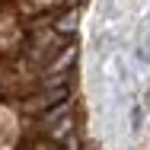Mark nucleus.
I'll return each instance as SVG.
<instances>
[{
	"instance_id": "3",
	"label": "nucleus",
	"mask_w": 150,
	"mask_h": 150,
	"mask_svg": "<svg viewBox=\"0 0 150 150\" xmlns=\"http://www.w3.org/2000/svg\"><path fill=\"white\" fill-rule=\"evenodd\" d=\"M70 134V121H61V125H54V131H51V137H67Z\"/></svg>"
},
{
	"instance_id": "2",
	"label": "nucleus",
	"mask_w": 150,
	"mask_h": 150,
	"mask_svg": "<svg viewBox=\"0 0 150 150\" xmlns=\"http://www.w3.org/2000/svg\"><path fill=\"white\" fill-rule=\"evenodd\" d=\"M58 0H26L23 3V13H38V10H48V6H54Z\"/></svg>"
},
{
	"instance_id": "1",
	"label": "nucleus",
	"mask_w": 150,
	"mask_h": 150,
	"mask_svg": "<svg viewBox=\"0 0 150 150\" xmlns=\"http://www.w3.org/2000/svg\"><path fill=\"white\" fill-rule=\"evenodd\" d=\"M77 23H80V13H77V10H67V16H61L54 29H58L61 35H67V32H74V29H77Z\"/></svg>"
}]
</instances>
